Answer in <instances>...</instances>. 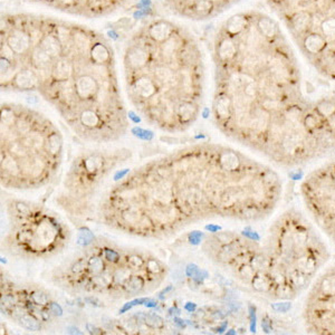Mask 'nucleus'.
Listing matches in <instances>:
<instances>
[{"instance_id": "nucleus-1", "label": "nucleus", "mask_w": 335, "mask_h": 335, "mask_svg": "<svg viewBox=\"0 0 335 335\" xmlns=\"http://www.w3.org/2000/svg\"><path fill=\"white\" fill-rule=\"evenodd\" d=\"M282 193L281 175L271 166L226 145L201 143L138 168L109 189L100 216L124 233L162 237L208 218L263 220Z\"/></svg>"}, {"instance_id": "nucleus-2", "label": "nucleus", "mask_w": 335, "mask_h": 335, "mask_svg": "<svg viewBox=\"0 0 335 335\" xmlns=\"http://www.w3.org/2000/svg\"><path fill=\"white\" fill-rule=\"evenodd\" d=\"M205 251L240 283L275 301L302 294L330 258L324 240L296 209L278 216L263 241L224 233L207 240Z\"/></svg>"}, {"instance_id": "nucleus-3", "label": "nucleus", "mask_w": 335, "mask_h": 335, "mask_svg": "<svg viewBox=\"0 0 335 335\" xmlns=\"http://www.w3.org/2000/svg\"><path fill=\"white\" fill-rule=\"evenodd\" d=\"M167 267L150 253L99 241L85 248L62 275L65 287L111 297H132L159 287Z\"/></svg>"}, {"instance_id": "nucleus-4", "label": "nucleus", "mask_w": 335, "mask_h": 335, "mask_svg": "<svg viewBox=\"0 0 335 335\" xmlns=\"http://www.w3.org/2000/svg\"><path fill=\"white\" fill-rule=\"evenodd\" d=\"M2 109L0 169L2 184L13 189H35L48 184L62 163L60 133L41 118Z\"/></svg>"}, {"instance_id": "nucleus-5", "label": "nucleus", "mask_w": 335, "mask_h": 335, "mask_svg": "<svg viewBox=\"0 0 335 335\" xmlns=\"http://www.w3.org/2000/svg\"><path fill=\"white\" fill-rule=\"evenodd\" d=\"M9 216L10 231L7 241L20 255L30 257L51 256L65 246L69 231L48 212L28 204L16 203Z\"/></svg>"}, {"instance_id": "nucleus-6", "label": "nucleus", "mask_w": 335, "mask_h": 335, "mask_svg": "<svg viewBox=\"0 0 335 335\" xmlns=\"http://www.w3.org/2000/svg\"><path fill=\"white\" fill-rule=\"evenodd\" d=\"M301 194L310 218L335 242V160L309 172L302 182Z\"/></svg>"}, {"instance_id": "nucleus-7", "label": "nucleus", "mask_w": 335, "mask_h": 335, "mask_svg": "<svg viewBox=\"0 0 335 335\" xmlns=\"http://www.w3.org/2000/svg\"><path fill=\"white\" fill-rule=\"evenodd\" d=\"M2 309L29 331H40L44 323L62 313L58 304L52 302L44 292L18 287H3Z\"/></svg>"}, {"instance_id": "nucleus-8", "label": "nucleus", "mask_w": 335, "mask_h": 335, "mask_svg": "<svg viewBox=\"0 0 335 335\" xmlns=\"http://www.w3.org/2000/svg\"><path fill=\"white\" fill-rule=\"evenodd\" d=\"M303 319L308 333L335 335V265L310 285Z\"/></svg>"}, {"instance_id": "nucleus-9", "label": "nucleus", "mask_w": 335, "mask_h": 335, "mask_svg": "<svg viewBox=\"0 0 335 335\" xmlns=\"http://www.w3.org/2000/svg\"><path fill=\"white\" fill-rule=\"evenodd\" d=\"M74 86L77 103L96 101L100 104H103V100L100 99V95H102L100 84L92 75L84 74L78 76L74 81Z\"/></svg>"}, {"instance_id": "nucleus-10", "label": "nucleus", "mask_w": 335, "mask_h": 335, "mask_svg": "<svg viewBox=\"0 0 335 335\" xmlns=\"http://www.w3.org/2000/svg\"><path fill=\"white\" fill-rule=\"evenodd\" d=\"M133 92L139 101L151 102L157 100L158 88L154 81L148 76H141L133 83ZM157 105V103H155ZM155 108V107H154ZM154 111V109H153Z\"/></svg>"}, {"instance_id": "nucleus-11", "label": "nucleus", "mask_w": 335, "mask_h": 335, "mask_svg": "<svg viewBox=\"0 0 335 335\" xmlns=\"http://www.w3.org/2000/svg\"><path fill=\"white\" fill-rule=\"evenodd\" d=\"M73 74H74V66H73V63L69 58L60 56L54 59L51 69V77L53 78V81L56 83L67 82L72 80Z\"/></svg>"}, {"instance_id": "nucleus-12", "label": "nucleus", "mask_w": 335, "mask_h": 335, "mask_svg": "<svg viewBox=\"0 0 335 335\" xmlns=\"http://www.w3.org/2000/svg\"><path fill=\"white\" fill-rule=\"evenodd\" d=\"M8 46L15 52L17 55H23L28 52L32 44V37L24 30L16 29L13 30L8 36L7 41Z\"/></svg>"}, {"instance_id": "nucleus-13", "label": "nucleus", "mask_w": 335, "mask_h": 335, "mask_svg": "<svg viewBox=\"0 0 335 335\" xmlns=\"http://www.w3.org/2000/svg\"><path fill=\"white\" fill-rule=\"evenodd\" d=\"M13 84L15 87L19 90L30 91L38 86L39 77L32 70H21L14 76Z\"/></svg>"}, {"instance_id": "nucleus-14", "label": "nucleus", "mask_w": 335, "mask_h": 335, "mask_svg": "<svg viewBox=\"0 0 335 335\" xmlns=\"http://www.w3.org/2000/svg\"><path fill=\"white\" fill-rule=\"evenodd\" d=\"M148 33L151 39H153L155 42L163 44L164 41H167L173 35L174 28L170 23L161 20L152 24L148 30Z\"/></svg>"}, {"instance_id": "nucleus-15", "label": "nucleus", "mask_w": 335, "mask_h": 335, "mask_svg": "<svg viewBox=\"0 0 335 335\" xmlns=\"http://www.w3.org/2000/svg\"><path fill=\"white\" fill-rule=\"evenodd\" d=\"M38 46L42 51H45L53 59H56L62 56L63 54V44L59 40L56 35L47 34L42 36V38L39 40Z\"/></svg>"}, {"instance_id": "nucleus-16", "label": "nucleus", "mask_w": 335, "mask_h": 335, "mask_svg": "<svg viewBox=\"0 0 335 335\" xmlns=\"http://www.w3.org/2000/svg\"><path fill=\"white\" fill-rule=\"evenodd\" d=\"M327 45V40L324 36L320 33H310L308 34L303 41V46L308 54L318 55L325 50Z\"/></svg>"}, {"instance_id": "nucleus-17", "label": "nucleus", "mask_w": 335, "mask_h": 335, "mask_svg": "<svg viewBox=\"0 0 335 335\" xmlns=\"http://www.w3.org/2000/svg\"><path fill=\"white\" fill-rule=\"evenodd\" d=\"M127 64L133 70H140L149 62V53L142 47H133L126 55Z\"/></svg>"}, {"instance_id": "nucleus-18", "label": "nucleus", "mask_w": 335, "mask_h": 335, "mask_svg": "<svg viewBox=\"0 0 335 335\" xmlns=\"http://www.w3.org/2000/svg\"><path fill=\"white\" fill-rule=\"evenodd\" d=\"M312 23H313V15L305 10L298 11L297 14L292 17V20H291L292 27H293V29L298 34L306 33L307 30H309L310 27H312Z\"/></svg>"}, {"instance_id": "nucleus-19", "label": "nucleus", "mask_w": 335, "mask_h": 335, "mask_svg": "<svg viewBox=\"0 0 335 335\" xmlns=\"http://www.w3.org/2000/svg\"><path fill=\"white\" fill-rule=\"evenodd\" d=\"M53 62L54 59L45 51H42L38 45H36L33 48L32 55H30V63L36 69L39 71L46 70L53 65Z\"/></svg>"}, {"instance_id": "nucleus-20", "label": "nucleus", "mask_w": 335, "mask_h": 335, "mask_svg": "<svg viewBox=\"0 0 335 335\" xmlns=\"http://www.w3.org/2000/svg\"><path fill=\"white\" fill-rule=\"evenodd\" d=\"M248 28V18L245 15H235L226 23V32L230 36L240 35Z\"/></svg>"}, {"instance_id": "nucleus-21", "label": "nucleus", "mask_w": 335, "mask_h": 335, "mask_svg": "<svg viewBox=\"0 0 335 335\" xmlns=\"http://www.w3.org/2000/svg\"><path fill=\"white\" fill-rule=\"evenodd\" d=\"M72 44L74 46L75 51L80 54H88L92 48V41H91L88 36L82 30L75 29L72 32Z\"/></svg>"}, {"instance_id": "nucleus-22", "label": "nucleus", "mask_w": 335, "mask_h": 335, "mask_svg": "<svg viewBox=\"0 0 335 335\" xmlns=\"http://www.w3.org/2000/svg\"><path fill=\"white\" fill-rule=\"evenodd\" d=\"M237 53H238V47H237L236 42L230 37L224 38L217 50L218 57L224 60V62H228V60L235 58Z\"/></svg>"}, {"instance_id": "nucleus-23", "label": "nucleus", "mask_w": 335, "mask_h": 335, "mask_svg": "<svg viewBox=\"0 0 335 335\" xmlns=\"http://www.w3.org/2000/svg\"><path fill=\"white\" fill-rule=\"evenodd\" d=\"M257 29L264 38L274 39L278 34L276 23L270 17H260L257 21Z\"/></svg>"}, {"instance_id": "nucleus-24", "label": "nucleus", "mask_w": 335, "mask_h": 335, "mask_svg": "<svg viewBox=\"0 0 335 335\" xmlns=\"http://www.w3.org/2000/svg\"><path fill=\"white\" fill-rule=\"evenodd\" d=\"M90 57L95 65H104L108 62L109 58H111V54H109L108 48L104 44L96 42V44H93L92 48H91Z\"/></svg>"}, {"instance_id": "nucleus-25", "label": "nucleus", "mask_w": 335, "mask_h": 335, "mask_svg": "<svg viewBox=\"0 0 335 335\" xmlns=\"http://www.w3.org/2000/svg\"><path fill=\"white\" fill-rule=\"evenodd\" d=\"M321 32L327 41H335V17L324 18L321 24Z\"/></svg>"}, {"instance_id": "nucleus-26", "label": "nucleus", "mask_w": 335, "mask_h": 335, "mask_svg": "<svg viewBox=\"0 0 335 335\" xmlns=\"http://www.w3.org/2000/svg\"><path fill=\"white\" fill-rule=\"evenodd\" d=\"M214 7V3L211 0H197L194 4V10L199 14H208Z\"/></svg>"}, {"instance_id": "nucleus-27", "label": "nucleus", "mask_w": 335, "mask_h": 335, "mask_svg": "<svg viewBox=\"0 0 335 335\" xmlns=\"http://www.w3.org/2000/svg\"><path fill=\"white\" fill-rule=\"evenodd\" d=\"M14 55H15V52L8 46L7 42H6V45L2 46V57L10 60V62H13Z\"/></svg>"}, {"instance_id": "nucleus-28", "label": "nucleus", "mask_w": 335, "mask_h": 335, "mask_svg": "<svg viewBox=\"0 0 335 335\" xmlns=\"http://www.w3.org/2000/svg\"><path fill=\"white\" fill-rule=\"evenodd\" d=\"M11 63L13 62H10V60L2 57V74H4V73H7L9 71V69L11 67Z\"/></svg>"}, {"instance_id": "nucleus-29", "label": "nucleus", "mask_w": 335, "mask_h": 335, "mask_svg": "<svg viewBox=\"0 0 335 335\" xmlns=\"http://www.w3.org/2000/svg\"><path fill=\"white\" fill-rule=\"evenodd\" d=\"M308 2H318V0H308Z\"/></svg>"}, {"instance_id": "nucleus-30", "label": "nucleus", "mask_w": 335, "mask_h": 335, "mask_svg": "<svg viewBox=\"0 0 335 335\" xmlns=\"http://www.w3.org/2000/svg\"><path fill=\"white\" fill-rule=\"evenodd\" d=\"M334 3H335V0H334Z\"/></svg>"}]
</instances>
